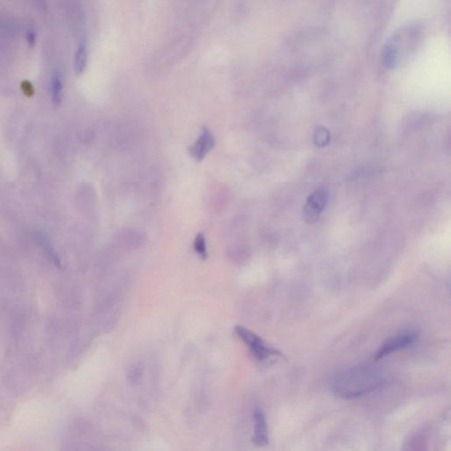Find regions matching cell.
<instances>
[{
	"mask_svg": "<svg viewBox=\"0 0 451 451\" xmlns=\"http://www.w3.org/2000/svg\"><path fill=\"white\" fill-rule=\"evenodd\" d=\"M227 256L234 264H243L247 258V250L241 244H231L228 247Z\"/></svg>",
	"mask_w": 451,
	"mask_h": 451,
	"instance_id": "8",
	"label": "cell"
},
{
	"mask_svg": "<svg viewBox=\"0 0 451 451\" xmlns=\"http://www.w3.org/2000/svg\"><path fill=\"white\" fill-rule=\"evenodd\" d=\"M237 337L245 343L252 351V355L258 361H265L272 356H280L281 353L265 342L262 338L250 331L249 329L237 325L234 328Z\"/></svg>",
	"mask_w": 451,
	"mask_h": 451,
	"instance_id": "2",
	"label": "cell"
},
{
	"mask_svg": "<svg viewBox=\"0 0 451 451\" xmlns=\"http://www.w3.org/2000/svg\"><path fill=\"white\" fill-rule=\"evenodd\" d=\"M117 240L124 249L137 250L145 244L146 236L142 232L129 228L119 232Z\"/></svg>",
	"mask_w": 451,
	"mask_h": 451,
	"instance_id": "6",
	"label": "cell"
},
{
	"mask_svg": "<svg viewBox=\"0 0 451 451\" xmlns=\"http://www.w3.org/2000/svg\"><path fill=\"white\" fill-rule=\"evenodd\" d=\"M52 98L54 106L61 104L63 100V80L61 74L55 72L52 78Z\"/></svg>",
	"mask_w": 451,
	"mask_h": 451,
	"instance_id": "9",
	"label": "cell"
},
{
	"mask_svg": "<svg viewBox=\"0 0 451 451\" xmlns=\"http://www.w3.org/2000/svg\"><path fill=\"white\" fill-rule=\"evenodd\" d=\"M87 63V47L84 43H81L78 47L76 54L74 58V72L78 76L83 73L86 69Z\"/></svg>",
	"mask_w": 451,
	"mask_h": 451,
	"instance_id": "10",
	"label": "cell"
},
{
	"mask_svg": "<svg viewBox=\"0 0 451 451\" xmlns=\"http://www.w3.org/2000/svg\"><path fill=\"white\" fill-rule=\"evenodd\" d=\"M382 372L372 366H359L338 375L333 382V390L342 399H355L380 387Z\"/></svg>",
	"mask_w": 451,
	"mask_h": 451,
	"instance_id": "1",
	"label": "cell"
},
{
	"mask_svg": "<svg viewBox=\"0 0 451 451\" xmlns=\"http://www.w3.org/2000/svg\"><path fill=\"white\" fill-rule=\"evenodd\" d=\"M214 146L215 140L212 131L208 127H203L199 139L190 147V155L197 162L202 161Z\"/></svg>",
	"mask_w": 451,
	"mask_h": 451,
	"instance_id": "5",
	"label": "cell"
},
{
	"mask_svg": "<svg viewBox=\"0 0 451 451\" xmlns=\"http://www.w3.org/2000/svg\"><path fill=\"white\" fill-rule=\"evenodd\" d=\"M193 247L200 258H208V249H206V238L203 234H197L195 241H194Z\"/></svg>",
	"mask_w": 451,
	"mask_h": 451,
	"instance_id": "12",
	"label": "cell"
},
{
	"mask_svg": "<svg viewBox=\"0 0 451 451\" xmlns=\"http://www.w3.org/2000/svg\"><path fill=\"white\" fill-rule=\"evenodd\" d=\"M144 374V366L140 363H134L128 369L127 378L131 384H138L142 379Z\"/></svg>",
	"mask_w": 451,
	"mask_h": 451,
	"instance_id": "11",
	"label": "cell"
},
{
	"mask_svg": "<svg viewBox=\"0 0 451 451\" xmlns=\"http://www.w3.org/2000/svg\"><path fill=\"white\" fill-rule=\"evenodd\" d=\"M254 443L256 446L263 447L268 443V427L262 410L256 409L254 412Z\"/></svg>",
	"mask_w": 451,
	"mask_h": 451,
	"instance_id": "7",
	"label": "cell"
},
{
	"mask_svg": "<svg viewBox=\"0 0 451 451\" xmlns=\"http://www.w3.org/2000/svg\"><path fill=\"white\" fill-rule=\"evenodd\" d=\"M329 200V192L327 189L315 190L307 199L302 210V218L307 223H316L319 220L322 212L327 208Z\"/></svg>",
	"mask_w": 451,
	"mask_h": 451,
	"instance_id": "4",
	"label": "cell"
},
{
	"mask_svg": "<svg viewBox=\"0 0 451 451\" xmlns=\"http://www.w3.org/2000/svg\"><path fill=\"white\" fill-rule=\"evenodd\" d=\"M27 42L28 43V45L33 47L34 45H36V34L34 33V31L32 30H30L27 32Z\"/></svg>",
	"mask_w": 451,
	"mask_h": 451,
	"instance_id": "13",
	"label": "cell"
},
{
	"mask_svg": "<svg viewBox=\"0 0 451 451\" xmlns=\"http://www.w3.org/2000/svg\"><path fill=\"white\" fill-rule=\"evenodd\" d=\"M419 336L418 331L415 330L403 331L394 335L382 344L380 349L377 351V355H375V359L381 360L387 355H391V353L397 352V351L406 349V347L415 343Z\"/></svg>",
	"mask_w": 451,
	"mask_h": 451,
	"instance_id": "3",
	"label": "cell"
}]
</instances>
